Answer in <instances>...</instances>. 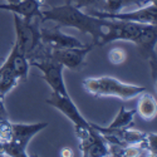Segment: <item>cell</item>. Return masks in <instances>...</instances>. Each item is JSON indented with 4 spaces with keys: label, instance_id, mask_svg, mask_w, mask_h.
<instances>
[{
    "label": "cell",
    "instance_id": "cell-20",
    "mask_svg": "<svg viewBox=\"0 0 157 157\" xmlns=\"http://www.w3.org/2000/svg\"><path fill=\"white\" fill-rule=\"evenodd\" d=\"M2 118H8V112L5 109V104H4V96L0 94V120Z\"/></svg>",
    "mask_w": 157,
    "mask_h": 157
},
{
    "label": "cell",
    "instance_id": "cell-17",
    "mask_svg": "<svg viewBox=\"0 0 157 157\" xmlns=\"http://www.w3.org/2000/svg\"><path fill=\"white\" fill-rule=\"evenodd\" d=\"M108 60L113 65H121L127 60V53L126 50L121 47H116L112 48L108 53Z\"/></svg>",
    "mask_w": 157,
    "mask_h": 157
},
{
    "label": "cell",
    "instance_id": "cell-7",
    "mask_svg": "<svg viewBox=\"0 0 157 157\" xmlns=\"http://www.w3.org/2000/svg\"><path fill=\"white\" fill-rule=\"evenodd\" d=\"M142 28V24L132 23V21H122V20H112L108 19L106 33L98 47H103L113 42H135Z\"/></svg>",
    "mask_w": 157,
    "mask_h": 157
},
{
    "label": "cell",
    "instance_id": "cell-4",
    "mask_svg": "<svg viewBox=\"0 0 157 157\" xmlns=\"http://www.w3.org/2000/svg\"><path fill=\"white\" fill-rule=\"evenodd\" d=\"M48 127L47 122L42 123H13V137L9 145L3 147L5 156L27 157V147L30 140L40 131Z\"/></svg>",
    "mask_w": 157,
    "mask_h": 157
},
{
    "label": "cell",
    "instance_id": "cell-2",
    "mask_svg": "<svg viewBox=\"0 0 157 157\" xmlns=\"http://www.w3.org/2000/svg\"><path fill=\"white\" fill-rule=\"evenodd\" d=\"M83 88L87 93L94 97H109L118 98L122 101H131L137 98L141 93H143L146 87L136 86L122 82L114 77L102 75V77H89L82 82Z\"/></svg>",
    "mask_w": 157,
    "mask_h": 157
},
{
    "label": "cell",
    "instance_id": "cell-3",
    "mask_svg": "<svg viewBox=\"0 0 157 157\" xmlns=\"http://www.w3.org/2000/svg\"><path fill=\"white\" fill-rule=\"evenodd\" d=\"M15 29V44L24 52L28 59L40 48V15L25 18L18 14H13Z\"/></svg>",
    "mask_w": 157,
    "mask_h": 157
},
{
    "label": "cell",
    "instance_id": "cell-9",
    "mask_svg": "<svg viewBox=\"0 0 157 157\" xmlns=\"http://www.w3.org/2000/svg\"><path fill=\"white\" fill-rule=\"evenodd\" d=\"M45 102L50 107L56 108L57 111H59L60 113H63L65 117H67V118L73 123L74 129L90 127V122H88L82 116V113L79 112V109H78V107L75 106V103L73 102V99L71 98L69 94L63 96V94H58V93L52 92L50 97Z\"/></svg>",
    "mask_w": 157,
    "mask_h": 157
},
{
    "label": "cell",
    "instance_id": "cell-11",
    "mask_svg": "<svg viewBox=\"0 0 157 157\" xmlns=\"http://www.w3.org/2000/svg\"><path fill=\"white\" fill-rule=\"evenodd\" d=\"M3 64L20 82H24L28 79V73H29V68H30L29 59L15 43L13 45L8 58L5 59V62Z\"/></svg>",
    "mask_w": 157,
    "mask_h": 157
},
{
    "label": "cell",
    "instance_id": "cell-8",
    "mask_svg": "<svg viewBox=\"0 0 157 157\" xmlns=\"http://www.w3.org/2000/svg\"><path fill=\"white\" fill-rule=\"evenodd\" d=\"M93 44L84 45L81 48H62V49H50L49 56L59 62L64 69H71L79 72L86 67V58L89 52L93 49Z\"/></svg>",
    "mask_w": 157,
    "mask_h": 157
},
{
    "label": "cell",
    "instance_id": "cell-1",
    "mask_svg": "<svg viewBox=\"0 0 157 157\" xmlns=\"http://www.w3.org/2000/svg\"><path fill=\"white\" fill-rule=\"evenodd\" d=\"M40 20L54 21L59 27H68L79 30L83 34L92 36V44L99 45V42L106 33L108 19H102L88 14L82 9H78L71 4H63L52 6L48 9H40Z\"/></svg>",
    "mask_w": 157,
    "mask_h": 157
},
{
    "label": "cell",
    "instance_id": "cell-18",
    "mask_svg": "<svg viewBox=\"0 0 157 157\" xmlns=\"http://www.w3.org/2000/svg\"><path fill=\"white\" fill-rule=\"evenodd\" d=\"M124 8L122 0H104V6H103V11L107 13H118L122 11V9Z\"/></svg>",
    "mask_w": 157,
    "mask_h": 157
},
{
    "label": "cell",
    "instance_id": "cell-13",
    "mask_svg": "<svg viewBox=\"0 0 157 157\" xmlns=\"http://www.w3.org/2000/svg\"><path fill=\"white\" fill-rule=\"evenodd\" d=\"M137 98H138V103H137V108L135 109L136 113H138V116L145 121H152L157 113L155 96L145 90Z\"/></svg>",
    "mask_w": 157,
    "mask_h": 157
},
{
    "label": "cell",
    "instance_id": "cell-5",
    "mask_svg": "<svg viewBox=\"0 0 157 157\" xmlns=\"http://www.w3.org/2000/svg\"><path fill=\"white\" fill-rule=\"evenodd\" d=\"M86 13L88 14L102 18V19H112V20H122V21H132V23H138V24H152L156 25L157 21V5L156 4H150L145 5L142 8H138L132 11L127 13H107L103 10H96V9H89Z\"/></svg>",
    "mask_w": 157,
    "mask_h": 157
},
{
    "label": "cell",
    "instance_id": "cell-12",
    "mask_svg": "<svg viewBox=\"0 0 157 157\" xmlns=\"http://www.w3.org/2000/svg\"><path fill=\"white\" fill-rule=\"evenodd\" d=\"M45 5L44 0H23L14 4H0V10L10 11L11 14H18L25 18H32L40 15V9Z\"/></svg>",
    "mask_w": 157,
    "mask_h": 157
},
{
    "label": "cell",
    "instance_id": "cell-16",
    "mask_svg": "<svg viewBox=\"0 0 157 157\" xmlns=\"http://www.w3.org/2000/svg\"><path fill=\"white\" fill-rule=\"evenodd\" d=\"M65 4L74 5L78 9H96V10H103L104 0H64Z\"/></svg>",
    "mask_w": 157,
    "mask_h": 157
},
{
    "label": "cell",
    "instance_id": "cell-10",
    "mask_svg": "<svg viewBox=\"0 0 157 157\" xmlns=\"http://www.w3.org/2000/svg\"><path fill=\"white\" fill-rule=\"evenodd\" d=\"M40 39L42 43L50 49L81 48L87 45L78 38L63 33L59 25H56L53 28H40Z\"/></svg>",
    "mask_w": 157,
    "mask_h": 157
},
{
    "label": "cell",
    "instance_id": "cell-22",
    "mask_svg": "<svg viewBox=\"0 0 157 157\" xmlns=\"http://www.w3.org/2000/svg\"><path fill=\"white\" fill-rule=\"evenodd\" d=\"M6 3H10V4H14V3H20L23 0H5Z\"/></svg>",
    "mask_w": 157,
    "mask_h": 157
},
{
    "label": "cell",
    "instance_id": "cell-6",
    "mask_svg": "<svg viewBox=\"0 0 157 157\" xmlns=\"http://www.w3.org/2000/svg\"><path fill=\"white\" fill-rule=\"evenodd\" d=\"M156 40H157V30L156 25L152 24H142L141 32L135 39L133 44L137 47L140 56L146 59L151 67V75L153 81H156V69H157V56H156Z\"/></svg>",
    "mask_w": 157,
    "mask_h": 157
},
{
    "label": "cell",
    "instance_id": "cell-21",
    "mask_svg": "<svg viewBox=\"0 0 157 157\" xmlns=\"http://www.w3.org/2000/svg\"><path fill=\"white\" fill-rule=\"evenodd\" d=\"M60 156H63V157H72V156H73V152H72L71 148L64 147V148H62V151H60Z\"/></svg>",
    "mask_w": 157,
    "mask_h": 157
},
{
    "label": "cell",
    "instance_id": "cell-19",
    "mask_svg": "<svg viewBox=\"0 0 157 157\" xmlns=\"http://www.w3.org/2000/svg\"><path fill=\"white\" fill-rule=\"evenodd\" d=\"M122 2H123L124 8L126 6H131V5H136L137 8H142L145 5H150V4H147L146 0H122Z\"/></svg>",
    "mask_w": 157,
    "mask_h": 157
},
{
    "label": "cell",
    "instance_id": "cell-15",
    "mask_svg": "<svg viewBox=\"0 0 157 157\" xmlns=\"http://www.w3.org/2000/svg\"><path fill=\"white\" fill-rule=\"evenodd\" d=\"M2 67H3V72H2V77H0V94L5 97L20 83V81L8 68L4 67V64H2Z\"/></svg>",
    "mask_w": 157,
    "mask_h": 157
},
{
    "label": "cell",
    "instance_id": "cell-14",
    "mask_svg": "<svg viewBox=\"0 0 157 157\" xmlns=\"http://www.w3.org/2000/svg\"><path fill=\"white\" fill-rule=\"evenodd\" d=\"M135 114H136V111L135 109H131V111H127L123 106L120 108L118 113L116 114V117L113 118V121L106 126L107 128H111V129H122V128H128L133 124V118H135Z\"/></svg>",
    "mask_w": 157,
    "mask_h": 157
}]
</instances>
